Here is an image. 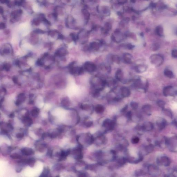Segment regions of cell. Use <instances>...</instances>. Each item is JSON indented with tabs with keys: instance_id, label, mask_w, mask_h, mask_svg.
Listing matches in <instances>:
<instances>
[{
	"instance_id": "obj_34",
	"label": "cell",
	"mask_w": 177,
	"mask_h": 177,
	"mask_svg": "<svg viewBox=\"0 0 177 177\" xmlns=\"http://www.w3.org/2000/svg\"><path fill=\"white\" fill-rule=\"evenodd\" d=\"M10 157L11 159L14 160H17V159H21V156L20 155L16 153H14L11 155Z\"/></svg>"
},
{
	"instance_id": "obj_33",
	"label": "cell",
	"mask_w": 177,
	"mask_h": 177,
	"mask_svg": "<svg viewBox=\"0 0 177 177\" xmlns=\"http://www.w3.org/2000/svg\"><path fill=\"white\" fill-rule=\"evenodd\" d=\"M143 128L144 129H146V130L150 131V130H152L153 129V126L151 123H146V124L144 125Z\"/></svg>"
},
{
	"instance_id": "obj_10",
	"label": "cell",
	"mask_w": 177,
	"mask_h": 177,
	"mask_svg": "<svg viewBox=\"0 0 177 177\" xmlns=\"http://www.w3.org/2000/svg\"><path fill=\"white\" fill-rule=\"evenodd\" d=\"M121 94L124 97H128L131 95V91L128 88L126 87H123L120 90Z\"/></svg>"
},
{
	"instance_id": "obj_49",
	"label": "cell",
	"mask_w": 177,
	"mask_h": 177,
	"mask_svg": "<svg viewBox=\"0 0 177 177\" xmlns=\"http://www.w3.org/2000/svg\"><path fill=\"white\" fill-rule=\"evenodd\" d=\"M14 116H15V114H14V113L13 112H12V113H11L10 114L9 117L10 118H13L14 117Z\"/></svg>"
},
{
	"instance_id": "obj_8",
	"label": "cell",
	"mask_w": 177,
	"mask_h": 177,
	"mask_svg": "<svg viewBox=\"0 0 177 177\" xmlns=\"http://www.w3.org/2000/svg\"><path fill=\"white\" fill-rule=\"evenodd\" d=\"M173 87L172 86H167L163 89V95L165 96H171L172 94H174V93H173Z\"/></svg>"
},
{
	"instance_id": "obj_42",
	"label": "cell",
	"mask_w": 177,
	"mask_h": 177,
	"mask_svg": "<svg viewBox=\"0 0 177 177\" xmlns=\"http://www.w3.org/2000/svg\"><path fill=\"white\" fill-rule=\"evenodd\" d=\"M131 107L134 109H136L138 107V104L136 102H131Z\"/></svg>"
},
{
	"instance_id": "obj_37",
	"label": "cell",
	"mask_w": 177,
	"mask_h": 177,
	"mask_svg": "<svg viewBox=\"0 0 177 177\" xmlns=\"http://www.w3.org/2000/svg\"><path fill=\"white\" fill-rule=\"evenodd\" d=\"M164 111V113L166 114V115H167V116H168V117H169L170 118H172V113L171 110H169V109H165Z\"/></svg>"
},
{
	"instance_id": "obj_29",
	"label": "cell",
	"mask_w": 177,
	"mask_h": 177,
	"mask_svg": "<svg viewBox=\"0 0 177 177\" xmlns=\"http://www.w3.org/2000/svg\"><path fill=\"white\" fill-rule=\"evenodd\" d=\"M104 111V108L102 105H99L96 106L95 108V111L98 114L103 113Z\"/></svg>"
},
{
	"instance_id": "obj_2",
	"label": "cell",
	"mask_w": 177,
	"mask_h": 177,
	"mask_svg": "<svg viewBox=\"0 0 177 177\" xmlns=\"http://www.w3.org/2000/svg\"><path fill=\"white\" fill-rule=\"evenodd\" d=\"M151 63L155 67H159L163 64L164 59L161 55L154 54L152 55L150 58Z\"/></svg>"
},
{
	"instance_id": "obj_4",
	"label": "cell",
	"mask_w": 177,
	"mask_h": 177,
	"mask_svg": "<svg viewBox=\"0 0 177 177\" xmlns=\"http://www.w3.org/2000/svg\"><path fill=\"white\" fill-rule=\"evenodd\" d=\"M73 64L74 63H72L70 66V72L71 73L74 75H79L83 72L84 70L83 67H74L73 66Z\"/></svg>"
},
{
	"instance_id": "obj_50",
	"label": "cell",
	"mask_w": 177,
	"mask_h": 177,
	"mask_svg": "<svg viewBox=\"0 0 177 177\" xmlns=\"http://www.w3.org/2000/svg\"><path fill=\"white\" fill-rule=\"evenodd\" d=\"M131 1L132 3H135L136 2V0H131Z\"/></svg>"
},
{
	"instance_id": "obj_45",
	"label": "cell",
	"mask_w": 177,
	"mask_h": 177,
	"mask_svg": "<svg viewBox=\"0 0 177 177\" xmlns=\"http://www.w3.org/2000/svg\"><path fill=\"white\" fill-rule=\"evenodd\" d=\"M127 48L129 50H132L134 47V45H133L132 44L129 43L126 45Z\"/></svg>"
},
{
	"instance_id": "obj_25",
	"label": "cell",
	"mask_w": 177,
	"mask_h": 177,
	"mask_svg": "<svg viewBox=\"0 0 177 177\" xmlns=\"http://www.w3.org/2000/svg\"><path fill=\"white\" fill-rule=\"evenodd\" d=\"M111 60L113 62L118 64L120 63L121 61L120 57L116 55H112L111 57Z\"/></svg>"
},
{
	"instance_id": "obj_39",
	"label": "cell",
	"mask_w": 177,
	"mask_h": 177,
	"mask_svg": "<svg viewBox=\"0 0 177 177\" xmlns=\"http://www.w3.org/2000/svg\"><path fill=\"white\" fill-rule=\"evenodd\" d=\"M81 109L84 110H88L90 108V105H88L87 104H83V105H81Z\"/></svg>"
},
{
	"instance_id": "obj_18",
	"label": "cell",
	"mask_w": 177,
	"mask_h": 177,
	"mask_svg": "<svg viewBox=\"0 0 177 177\" xmlns=\"http://www.w3.org/2000/svg\"><path fill=\"white\" fill-rule=\"evenodd\" d=\"M164 74L165 76L170 79H172L174 77V74L173 72L169 69H166L164 71Z\"/></svg>"
},
{
	"instance_id": "obj_14",
	"label": "cell",
	"mask_w": 177,
	"mask_h": 177,
	"mask_svg": "<svg viewBox=\"0 0 177 177\" xmlns=\"http://www.w3.org/2000/svg\"><path fill=\"white\" fill-rule=\"evenodd\" d=\"M115 123L113 121L109 119H106L103 123V126L105 128H109V129H112L114 127Z\"/></svg>"
},
{
	"instance_id": "obj_28",
	"label": "cell",
	"mask_w": 177,
	"mask_h": 177,
	"mask_svg": "<svg viewBox=\"0 0 177 177\" xmlns=\"http://www.w3.org/2000/svg\"><path fill=\"white\" fill-rule=\"evenodd\" d=\"M35 146L36 149H37V150H38L39 152H43L46 147L45 145L44 144H39V146L38 145L36 144Z\"/></svg>"
},
{
	"instance_id": "obj_22",
	"label": "cell",
	"mask_w": 177,
	"mask_h": 177,
	"mask_svg": "<svg viewBox=\"0 0 177 177\" xmlns=\"http://www.w3.org/2000/svg\"><path fill=\"white\" fill-rule=\"evenodd\" d=\"M50 170L48 167H44L43 170L41 173L40 177H48L50 173Z\"/></svg>"
},
{
	"instance_id": "obj_23",
	"label": "cell",
	"mask_w": 177,
	"mask_h": 177,
	"mask_svg": "<svg viewBox=\"0 0 177 177\" xmlns=\"http://www.w3.org/2000/svg\"><path fill=\"white\" fill-rule=\"evenodd\" d=\"M61 104L64 107H68L70 105V100L67 97L64 98L61 101Z\"/></svg>"
},
{
	"instance_id": "obj_32",
	"label": "cell",
	"mask_w": 177,
	"mask_h": 177,
	"mask_svg": "<svg viewBox=\"0 0 177 177\" xmlns=\"http://www.w3.org/2000/svg\"><path fill=\"white\" fill-rule=\"evenodd\" d=\"M111 27H112V26L110 23H106L105 24L104 27V30H105V32H106V33L108 32V31L111 30Z\"/></svg>"
},
{
	"instance_id": "obj_38",
	"label": "cell",
	"mask_w": 177,
	"mask_h": 177,
	"mask_svg": "<svg viewBox=\"0 0 177 177\" xmlns=\"http://www.w3.org/2000/svg\"><path fill=\"white\" fill-rule=\"evenodd\" d=\"M102 8H103L102 11H103L104 14H109L110 11L109 8H108V7H106V6H104Z\"/></svg>"
},
{
	"instance_id": "obj_27",
	"label": "cell",
	"mask_w": 177,
	"mask_h": 177,
	"mask_svg": "<svg viewBox=\"0 0 177 177\" xmlns=\"http://www.w3.org/2000/svg\"><path fill=\"white\" fill-rule=\"evenodd\" d=\"M39 109L37 108H33V109L31 110V115L33 117H37L38 116V114H39Z\"/></svg>"
},
{
	"instance_id": "obj_17",
	"label": "cell",
	"mask_w": 177,
	"mask_h": 177,
	"mask_svg": "<svg viewBox=\"0 0 177 177\" xmlns=\"http://www.w3.org/2000/svg\"><path fill=\"white\" fill-rule=\"evenodd\" d=\"M35 162V160L33 158L28 159H24V164H27L30 167H33Z\"/></svg>"
},
{
	"instance_id": "obj_41",
	"label": "cell",
	"mask_w": 177,
	"mask_h": 177,
	"mask_svg": "<svg viewBox=\"0 0 177 177\" xmlns=\"http://www.w3.org/2000/svg\"><path fill=\"white\" fill-rule=\"evenodd\" d=\"M172 56L174 58H177V49L172 50L171 52Z\"/></svg>"
},
{
	"instance_id": "obj_9",
	"label": "cell",
	"mask_w": 177,
	"mask_h": 177,
	"mask_svg": "<svg viewBox=\"0 0 177 177\" xmlns=\"http://www.w3.org/2000/svg\"><path fill=\"white\" fill-rule=\"evenodd\" d=\"M71 153V150L70 149L67 150L66 151L62 150L59 154V161H61L64 160Z\"/></svg>"
},
{
	"instance_id": "obj_20",
	"label": "cell",
	"mask_w": 177,
	"mask_h": 177,
	"mask_svg": "<svg viewBox=\"0 0 177 177\" xmlns=\"http://www.w3.org/2000/svg\"><path fill=\"white\" fill-rule=\"evenodd\" d=\"M160 162L162 164L165 166H168L170 165V162L169 159L167 157H163L161 158Z\"/></svg>"
},
{
	"instance_id": "obj_19",
	"label": "cell",
	"mask_w": 177,
	"mask_h": 177,
	"mask_svg": "<svg viewBox=\"0 0 177 177\" xmlns=\"http://www.w3.org/2000/svg\"><path fill=\"white\" fill-rule=\"evenodd\" d=\"M155 33L160 36H162L163 35V28L161 26H157L155 29Z\"/></svg>"
},
{
	"instance_id": "obj_46",
	"label": "cell",
	"mask_w": 177,
	"mask_h": 177,
	"mask_svg": "<svg viewBox=\"0 0 177 177\" xmlns=\"http://www.w3.org/2000/svg\"><path fill=\"white\" fill-rule=\"evenodd\" d=\"M53 154V151L51 149H49L47 151V155L48 156H49V157L52 158V156Z\"/></svg>"
},
{
	"instance_id": "obj_30",
	"label": "cell",
	"mask_w": 177,
	"mask_h": 177,
	"mask_svg": "<svg viewBox=\"0 0 177 177\" xmlns=\"http://www.w3.org/2000/svg\"><path fill=\"white\" fill-rule=\"evenodd\" d=\"M166 121L164 119H163L162 120H160L159 121H158L157 122V124H158V126L161 129H163V128H164L165 126V125H166Z\"/></svg>"
},
{
	"instance_id": "obj_43",
	"label": "cell",
	"mask_w": 177,
	"mask_h": 177,
	"mask_svg": "<svg viewBox=\"0 0 177 177\" xmlns=\"http://www.w3.org/2000/svg\"><path fill=\"white\" fill-rule=\"evenodd\" d=\"M139 141H140V139L138 137H134L132 140V143L133 144H135L138 143L139 142Z\"/></svg>"
},
{
	"instance_id": "obj_36",
	"label": "cell",
	"mask_w": 177,
	"mask_h": 177,
	"mask_svg": "<svg viewBox=\"0 0 177 177\" xmlns=\"http://www.w3.org/2000/svg\"><path fill=\"white\" fill-rule=\"evenodd\" d=\"M157 104H158V106H159L161 108H162L163 109L164 108V107H165V103L162 100H158V102H157Z\"/></svg>"
},
{
	"instance_id": "obj_48",
	"label": "cell",
	"mask_w": 177,
	"mask_h": 177,
	"mask_svg": "<svg viewBox=\"0 0 177 177\" xmlns=\"http://www.w3.org/2000/svg\"><path fill=\"white\" fill-rule=\"evenodd\" d=\"M92 124V123L91 122H88L86 124V125L88 127H90Z\"/></svg>"
},
{
	"instance_id": "obj_44",
	"label": "cell",
	"mask_w": 177,
	"mask_h": 177,
	"mask_svg": "<svg viewBox=\"0 0 177 177\" xmlns=\"http://www.w3.org/2000/svg\"><path fill=\"white\" fill-rule=\"evenodd\" d=\"M24 136V134L23 133H19L16 135V137L18 139H21L23 138Z\"/></svg>"
},
{
	"instance_id": "obj_26",
	"label": "cell",
	"mask_w": 177,
	"mask_h": 177,
	"mask_svg": "<svg viewBox=\"0 0 177 177\" xmlns=\"http://www.w3.org/2000/svg\"><path fill=\"white\" fill-rule=\"evenodd\" d=\"M11 52V49L10 47V46H6L4 47V48L2 49V51L1 52V53H2L3 55H7L10 53Z\"/></svg>"
},
{
	"instance_id": "obj_15",
	"label": "cell",
	"mask_w": 177,
	"mask_h": 177,
	"mask_svg": "<svg viewBox=\"0 0 177 177\" xmlns=\"http://www.w3.org/2000/svg\"><path fill=\"white\" fill-rule=\"evenodd\" d=\"M123 59L125 62L127 63H131L132 62L133 56L131 54L125 53L123 55Z\"/></svg>"
},
{
	"instance_id": "obj_40",
	"label": "cell",
	"mask_w": 177,
	"mask_h": 177,
	"mask_svg": "<svg viewBox=\"0 0 177 177\" xmlns=\"http://www.w3.org/2000/svg\"><path fill=\"white\" fill-rule=\"evenodd\" d=\"M160 46L159 44L157 43L154 44L152 45V49L153 51H156L158 50L160 48Z\"/></svg>"
},
{
	"instance_id": "obj_21",
	"label": "cell",
	"mask_w": 177,
	"mask_h": 177,
	"mask_svg": "<svg viewBox=\"0 0 177 177\" xmlns=\"http://www.w3.org/2000/svg\"><path fill=\"white\" fill-rule=\"evenodd\" d=\"M66 52L67 51L64 48H60L58 50V51H56V54L59 56H63L66 55Z\"/></svg>"
},
{
	"instance_id": "obj_47",
	"label": "cell",
	"mask_w": 177,
	"mask_h": 177,
	"mask_svg": "<svg viewBox=\"0 0 177 177\" xmlns=\"http://www.w3.org/2000/svg\"><path fill=\"white\" fill-rule=\"evenodd\" d=\"M147 150L148 152H151L152 151V150H153V148L152 146H149L147 147Z\"/></svg>"
},
{
	"instance_id": "obj_24",
	"label": "cell",
	"mask_w": 177,
	"mask_h": 177,
	"mask_svg": "<svg viewBox=\"0 0 177 177\" xmlns=\"http://www.w3.org/2000/svg\"><path fill=\"white\" fill-rule=\"evenodd\" d=\"M143 110L146 114L150 115L151 113V107L150 105H145L142 108Z\"/></svg>"
},
{
	"instance_id": "obj_16",
	"label": "cell",
	"mask_w": 177,
	"mask_h": 177,
	"mask_svg": "<svg viewBox=\"0 0 177 177\" xmlns=\"http://www.w3.org/2000/svg\"><path fill=\"white\" fill-rule=\"evenodd\" d=\"M116 78L119 81H122L124 78V73L121 69H118L116 73Z\"/></svg>"
},
{
	"instance_id": "obj_1",
	"label": "cell",
	"mask_w": 177,
	"mask_h": 177,
	"mask_svg": "<svg viewBox=\"0 0 177 177\" xmlns=\"http://www.w3.org/2000/svg\"><path fill=\"white\" fill-rule=\"evenodd\" d=\"M92 85L95 90L101 91L103 89L105 85H106V81L102 80L99 77L96 76L93 77L91 80Z\"/></svg>"
},
{
	"instance_id": "obj_12",
	"label": "cell",
	"mask_w": 177,
	"mask_h": 177,
	"mask_svg": "<svg viewBox=\"0 0 177 177\" xmlns=\"http://www.w3.org/2000/svg\"><path fill=\"white\" fill-rule=\"evenodd\" d=\"M26 99V96L24 93H21L18 96L17 99L15 102V104L16 106H19L22 102H24Z\"/></svg>"
},
{
	"instance_id": "obj_5",
	"label": "cell",
	"mask_w": 177,
	"mask_h": 177,
	"mask_svg": "<svg viewBox=\"0 0 177 177\" xmlns=\"http://www.w3.org/2000/svg\"><path fill=\"white\" fill-rule=\"evenodd\" d=\"M89 37V33L86 31H82L79 35L77 36L78 39H80L81 43L85 44L88 41Z\"/></svg>"
},
{
	"instance_id": "obj_52",
	"label": "cell",
	"mask_w": 177,
	"mask_h": 177,
	"mask_svg": "<svg viewBox=\"0 0 177 177\" xmlns=\"http://www.w3.org/2000/svg\"><path fill=\"white\" fill-rule=\"evenodd\" d=\"M93 0H89L90 1H93Z\"/></svg>"
},
{
	"instance_id": "obj_11",
	"label": "cell",
	"mask_w": 177,
	"mask_h": 177,
	"mask_svg": "<svg viewBox=\"0 0 177 177\" xmlns=\"http://www.w3.org/2000/svg\"><path fill=\"white\" fill-rule=\"evenodd\" d=\"M147 66L145 65L141 64L137 65L135 67V70L138 73L144 72L147 69Z\"/></svg>"
},
{
	"instance_id": "obj_13",
	"label": "cell",
	"mask_w": 177,
	"mask_h": 177,
	"mask_svg": "<svg viewBox=\"0 0 177 177\" xmlns=\"http://www.w3.org/2000/svg\"><path fill=\"white\" fill-rule=\"evenodd\" d=\"M101 45V43H100L93 42H91L90 44L89 47V49L90 50L97 51L99 49Z\"/></svg>"
},
{
	"instance_id": "obj_31",
	"label": "cell",
	"mask_w": 177,
	"mask_h": 177,
	"mask_svg": "<svg viewBox=\"0 0 177 177\" xmlns=\"http://www.w3.org/2000/svg\"><path fill=\"white\" fill-rule=\"evenodd\" d=\"M48 133V136H49L50 138H54L58 136L60 133L58 131V132H52V133Z\"/></svg>"
},
{
	"instance_id": "obj_51",
	"label": "cell",
	"mask_w": 177,
	"mask_h": 177,
	"mask_svg": "<svg viewBox=\"0 0 177 177\" xmlns=\"http://www.w3.org/2000/svg\"><path fill=\"white\" fill-rule=\"evenodd\" d=\"M174 124L176 126V127L177 128V121H175Z\"/></svg>"
},
{
	"instance_id": "obj_35",
	"label": "cell",
	"mask_w": 177,
	"mask_h": 177,
	"mask_svg": "<svg viewBox=\"0 0 177 177\" xmlns=\"http://www.w3.org/2000/svg\"><path fill=\"white\" fill-rule=\"evenodd\" d=\"M82 13L86 20H88L89 19L90 14L88 10L86 9L83 10Z\"/></svg>"
},
{
	"instance_id": "obj_6",
	"label": "cell",
	"mask_w": 177,
	"mask_h": 177,
	"mask_svg": "<svg viewBox=\"0 0 177 177\" xmlns=\"http://www.w3.org/2000/svg\"><path fill=\"white\" fill-rule=\"evenodd\" d=\"M21 120L22 123L27 126H30L32 124V118L29 116V114L28 112H26L25 116L22 117Z\"/></svg>"
},
{
	"instance_id": "obj_7",
	"label": "cell",
	"mask_w": 177,
	"mask_h": 177,
	"mask_svg": "<svg viewBox=\"0 0 177 177\" xmlns=\"http://www.w3.org/2000/svg\"><path fill=\"white\" fill-rule=\"evenodd\" d=\"M21 152L22 154L27 156L33 155L35 153L33 149L27 147H25L21 149Z\"/></svg>"
},
{
	"instance_id": "obj_3",
	"label": "cell",
	"mask_w": 177,
	"mask_h": 177,
	"mask_svg": "<svg viewBox=\"0 0 177 177\" xmlns=\"http://www.w3.org/2000/svg\"><path fill=\"white\" fill-rule=\"evenodd\" d=\"M83 68L85 70L88 72H94L97 69V66L95 64L90 62H87L84 63Z\"/></svg>"
}]
</instances>
